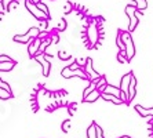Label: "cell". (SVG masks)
<instances>
[{
  "label": "cell",
  "instance_id": "ffe728a7",
  "mask_svg": "<svg viewBox=\"0 0 153 138\" xmlns=\"http://www.w3.org/2000/svg\"><path fill=\"white\" fill-rule=\"evenodd\" d=\"M50 42H51L50 39H43L42 46H40V50H39V53H37V54H44V53H46V48L50 46Z\"/></svg>",
  "mask_w": 153,
  "mask_h": 138
},
{
  "label": "cell",
  "instance_id": "ab89813d",
  "mask_svg": "<svg viewBox=\"0 0 153 138\" xmlns=\"http://www.w3.org/2000/svg\"><path fill=\"white\" fill-rule=\"evenodd\" d=\"M1 1H3V0H0V3H1Z\"/></svg>",
  "mask_w": 153,
  "mask_h": 138
},
{
  "label": "cell",
  "instance_id": "4316f807",
  "mask_svg": "<svg viewBox=\"0 0 153 138\" xmlns=\"http://www.w3.org/2000/svg\"><path fill=\"white\" fill-rule=\"evenodd\" d=\"M58 57L62 61H66V60H71V54L65 53V51H59V53H58Z\"/></svg>",
  "mask_w": 153,
  "mask_h": 138
},
{
  "label": "cell",
  "instance_id": "836d02e7",
  "mask_svg": "<svg viewBox=\"0 0 153 138\" xmlns=\"http://www.w3.org/2000/svg\"><path fill=\"white\" fill-rule=\"evenodd\" d=\"M40 31H42V32H43V31H46V29H47V21H42V22H40Z\"/></svg>",
  "mask_w": 153,
  "mask_h": 138
},
{
  "label": "cell",
  "instance_id": "5b68a950",
  "mask_svg": "<svg viewBox=\"0 0 153 138\" xmlns=\"http://www.w3.org/2000/svg\"><path fill=\"white\" fill-rule=\"evenodd\" d=\"M47 57H48V55H47L46 53H44V54H37V55L35 57V60L37 61L40 65H42L43 75H44V76H48V75H50V71H51V64L48 62Z\"/></svg>",
  "mask_w": 153,
  "mask_h": 138
},
{
  "label": "cell",
  "instance_id": "d590c367",
  "mask_svg": "<svg viewBox=\"0 0 153 138\" xmlns=\"http://www.w3.org/2000/svg\"><path fill=\"white\" fill-rule=\"evenodd\" d=\"M53 40H54L53 43H58V36H57V35H54V36H53Z\"/></svg>",
  "mask_w": 153,
  "mask_h": 138
},
{
  "label": "cell",
  "instance_id": "7c38bea8",
  "mask_svg": "<svg viewBox=\"0 0 153 138\" xmlns=\"http://www.w3.org/2000/svg\"><path fill=\"white\" fill-rule=\"evenodd\" d=\"M135 110L138 112L139 115L142 117H148V116H152L153 119V108H149V109H146V108H142L141 105H137L135 106Z\"/></svg>",
  "mask_w": 153,
  "mask_h": 138
},
{
  "label": "cell",
  "instance_id": "83f0119b",
  "mask_svg": "<svg viewBox=\"0 0 153 138\" xmlns=\"http://www.w3.org/2000/svg\"><path fill=\"white\" fill-rule=\"evenodd\" d=\"M116 43H117V46L120 47V50L121 51H124L126 50V46H124V43H123V40H121V36H120V33L117 35V39H116Z\"/></svg>",
  "mask_w": 153,
  "mask_h": 138
},
{
  "label": "cell",
  "instance_id": "52a82bcc",
  "mask_svg": "<svg viewBox=\"0 0 153 138\" xmlns=\"http://www.w3.org/2000/svg\"><path fill=\"white\" fill-rule=\"evenodd\" d=\"M84 72L88 75V78H90V80H91V81H98L101 79V76L98 75V72L94 71V68H93V60H91V58H87V64H85Z\"/></svg>",
  "mask_w": 153,
  "mask_h": 138
},
{
  "label": "cell",
  "instance_id": "ba28073f",
  "mask_svg": "<svg viewBox=\"0 0 153 138\" xmlns=\"http://www.w3.org/2000/svg\"><path fill=\"white\" fill-rule=\"evenodd\" d=\"M87 37H88L90 43L97 46V42H98V29H97L95 24H90L88 28H87Z\"/></svg>",
  "mask_w": 153,
  "mask_h": 138
},
{
  "label": "cell",
  "instance_id": "e575fe53",
  "mask_svg": "<svg viewBox=\"0 0 153 138\" xmlns=\"http://www.w3.org/2000/svg\"><path fill=\"white\" fill-rule=\"evenodd\" d=\"M69 68H71L72 71H76V69H83V68L80 66L79 64H72V65H69Z\"/></svg>",
  "mask_w": 153,
  "mask_h": 138
},
{
  "label": "cell",
  "instance_id": "f1b7e54d",
  "mask_svg": "<svg viewBox=\"0 0 153 138\" xmlns=\"http://www.w3.org/2000/svg\"><path fill=\"white\" fill-rule=\"evenodd\" d=\"M95 130H97V138H105L103 137V133H102V128L95 123Z\"/></svg>",
  "mask_w": 153,
  "mask_h": 138
},
{
  "label": "cell",
  "instance_id": "8fae6325",
  "mask_svg": "<svg viewBox=\"0 0 153 138\" xmlns=\"http://www.w3.org/2000/svg\"><path fill=\"white\" fill-rule=\"evenodd\" d=\"M135 92H137V79L134 78V75H132L131 81H130V86H128V102H131L132 99H134Z\"/></svg>",
  "mask_w": 153,
  "mask_h": 138
},
{
  "label": "cell",
  "instance_id": "8d00e7d4",
  "mask_svg": "<svg viewBox=\"0 0 153 138\" xmlns=\"http://www.w3.org/2000/svg\"><path fill=\"white\" fill-rule=\"evenodd\" d=\"M0 13H4V7H3V1L0 3Z\"/></svg>",
  "mask_w": 153,
  "mask_h": 138
},
{
  "label": "cell",
  "instance_id": "e0dca14e",
  "mask_svg": "<svg viewBox=\"0 0 153 138\" xmlns=\"http://www.w3.org/2000/svg\"><path fill=\"white\" fill-rule=\"evenodd\" d=\"M132 1H134V6H135L139 11H143L148 7V1H146V0H132Z\"/></svg>",
  "mask_w": 153,
  "mask_h": 138
},
{
  "label": "cell",
  "instance_id": "3957f363",
  "mask_svg": "<svg viewBox=\"0 0 153 138\" xmlns=\"http://www.w3.org/2000/svg\"><path fill=\"white\" fill-rule=\"evenodd\" d=\"M25 7L28 8L29 13H30L36 19H39V21H48V19H50V18L47 17V15L37 7V4L33 3L32 0H25Z\"/></svg>",
  "mask_w": 153,
  "mask_h": 138
},
{
  "label": "cell",
  "instance_id": "d6986e66",
  "mask_svg": "<svg viewBox=\"0 0 153 138\" xmlns=\"http://www.w3.org/2000/svg\"><path fill=\"white\" fill-rule=\"evenodd\" d=\"M62 76H64L65 79H69V78H75V71H72L71 68H64V71H62Z\"/></svg>",
  "mask_w": 153,
  "mask_h": 138
},
{
  "label": "cell",
  "instance_id": "7402d4cb",
  "mask_svg": "<svg viewBox=\"0 0 153 138\" xmlns=\"http://www.w3.org/2000/svg\"><path fill=\"white\" fill-rule=\"evenodd\" d=\"M37 7H39L40 10H42L43 13H44V14L47 15V17L50 18V11H48V7H47V6H46V4H44V3H43V1H40V3H37Z\"/></svg>",
  "mask_w": 153,
  "mask_h": 138
},
{
  "label": "cell",
  "instance_id": "f35d334b",
  "mask_svg": "<svg viewBox=\"0 0 153 138\" xmlns=\"http://www.w3.org/2000/svg\"><path fill=\"white\" fill-rule=\"evenodd\" d=\"M120 138H131V137H128V135H123V137H120Z\"/></svg>",
  "mask_w": 153,
  "mask_h": 138
},
{
  "label": "cell",
  "instance_id": "cb8c5ba5",
  "mask_svg": "<svg viewBox=\"0 0 153 138\" xmlns=\"http://www.w3.org/2000/svg\"><path fill=\"white\" fill-rule=\"evenodd\" d=\"M65 28H66V21H65V19H61L55 31H58V32H62V31H65Z\"/></svg>",
  "mask_w": 153,
  "mask_h": 138
},
{
  "label": "cell",
  "instance_id": "ac0fdd59",
  "mask_svg": "<svg viewBox=\"0 0 153 138\" xmlns=\"http://www.w3.org/2000/svg\"><path fill=\"white\" fill-rule=\"evenodd\" d=\"M87 138H97V130H95V123H93L87 128Z\"/></svg>",
  "mask_w": 153,
  "mask_h": 138
},
{
  "label": "cell",
  "instance_id": "9c48e42d",
  "mask_svg": "<svg viewBox=\"0 0 153 138\" xmlns=\"http://www.w3.org/2000/svg\"><path fill=\"white\" fill-rule=\"evenodd\" d=\"M131 78H132V73H126L123 78H121V81H120V90H121V94H124L128 99V86H130V81H131Z\"/></svg>",
  "mask_w": 153,
  "mask_h": 138
},
{
  "label": "cell",
  "instance_id": "484cf974",
  "mask_svg": "<svg viewBox=\"0 0 153 138\" xmlns=\"http://www.w3.org/2000/svg\"><path fill=\"white\" fill-rule=\"evenodd\" d=\"M72 8H73V4H72L71 1H66L65 6H64V13L65 14H69V13L72 11Z\"/></svg>",
  "mask_w": 153,
  "mask_h": 138
},
{
  "label": "cell",
  "instance_id": "44dd1931",
  "mask_svg": "<svg viewBox=\"0 0 153 138\" xmlns=\"http://www.w3.org/2000/svg\"><path fill=\"white\" fill-rule=\"evenodd\" d=\"M117 61L120 62V64H127V62H128V58H127V55H126L124 51H120V53H119Z\"/></svg>",
  "mask_w": 153,
  "mask_h": 138
},
{
  "label": "cell",
  "instance_id": "277c9868",
  "mask_svg": "<svg viewBox=\"0 0 153 138\" xmlns=\"http://www.w3.org/2000/svg\"><path fill=\"white\" fill-rule=\"evenodd\" d=\"M137 11H138V8H137L134 4H128L127 7H126V14H127L128 18H130V25H128V31H130V33H131L132 31H135V28L138 26Z\"/></svg>",
  "mask_w": 153,
  "mask_h": 138
},
{
  "label": "cell",
  "instance_id": "30bf717a",
  "mask_svg": "<svg viewBox=\"0 0 153 138\" xmlns=\"http://www.w3.org/2000/svg\"><path fill=\"white\" fill-rule=\"evenodd\" d=\"M103 92L111 94V95H114V97H117V98L121 99V90H120V87H116V86H112V84H106V86H105V89H103Z\"/></svg>",
  "mask_w": 153,
  "mask_h": 138
},
{
  "label": "cell",
  "instance_id": "4fadbf2b",
  "mask_svg": "<svg viewBox=\"0 0 153 138\" xmlns=\"http://www.w3.org/2000/svg\"><path fill=\"white\" fill-rule=\"evenodd\" d=\"M101 94H102V92H101L100 90H95V91H93L91 94H88L85 98H83V101H84V102H94V101H97V99L100 98Z\"/></svg>",
  "mask_w": 153,
  "mask_h": 138
},
{
  "label": "cell",
  "instance_id": "8992f818",
  "mask_svg": "<svg viewBox=\"0 0 153 138\" xmlns=\"http://www.w3.org/2000/svg\"><path fill=\"white\" fill-rule=\"evenodd\" d=\"M42 42H43L42 37H37V39H33L32 42L29 43V46H28L29 57L35 58L36 55H37V53H39V50H40V46H42Z\"/></svg>",
  "mask_w": 153,
  "mask_h": 138
},
{
  "label": "cell",
  "instance_id": "d4e9b609",
  "mask_svg": "<svg viewBox=\"0 0 153 138\" xmlns=\"http://www.w3.org/2000/svg\"><path fill=\"white\" fill-rule=\"evenodd\" d=\"M62 130H64L65 133H68V131L71 130V119H66V120L62 123Z\"/></svg>",
  "mask_w": 153,
  "mask_h": 138
},
{
  "label": "cell",
  "instance_id": "5bb4252c",
  "mask_svg": "<svg viewBox=\"0 0 153 138\" xmlns=\"http://www.w3.org/2000/svg\"><path fill=\"white\" fill-rule=\"evenodd\" d=\"M101 97H102L105 101H111V102L116 104V105L123 104V101H121L120 98H117V97H114V95H111V94H106V92H102V94H101Z\"/></svg>",
  "mask_w": 153,
  "mask_h": 138
},
{
  "label": "cell",
  "instance_id": "9a60e30c",
  "mask_svg": "<svg viewBox=\"0 0 153 138\" xmlns=\"http://www.w3.org/2000/svg\"><path fill=\"white\" fill-rule=\"evenodd\" d=\"M95 90H98V87H97V81H91V83L87 86V89L83 91V98H85L88 94H91V92L95 91Z\"/></svg>",
  "mask_w": 153,
  "mask_h": 138
},
{
  "label": "cell",
  "instance_id": "603a6c76",
  "mask_svg": "<svg viewBox=\"0 0 153 138\" xmlns=\"http://www.w3.org/2000/svg\"><path fill=\"white\" fill-rule=\"evenodd\" d=\"M0 98H1V99L11 98V92L10 91H6L4 89H1V87H0Z\"/></svg>",
  "mask_w": 153,
  "mask_h": 138
},
{
  "label": "cell",
  "instance_id": "1f68e13d",
  "mask_svg": "<svg viewBox=\"0 0 153 138\" xmlns=\"http://www.w3.org/2000/svg\"><path fill=\"white\" fill-rule=\"evenodd\" d=\"M85 62H87V58H79V60L76 61V64H79L82 68L85 66Z\"/></svg>",
  "mask_w": 153,
  "mask_h": 138
},
{
  "label": "cell",
  "instance_id": "4dcf8cb0",
  "mask_svg": "<svg viewBox=\"0 0 153 138\" xmlns=\"http://www.w3.org/2000/svg\"><path fill=\"white\" fill-rule=\"evenodd\" d=\"M17 4H18V1L17 0H13V1H11L10 4H8L7 6V8H8V11H11V10H14L15 7H17Z\"/></svg>",
  "mask_w": 153,
  "mask_h": 138
},
{
  "label": "cell",
  "instance_id": "f546056e",
  "mask_svg": "<svg viewBox=\"0 0 153 138\" xmlns=\"http://www.w3.org/2000/svg\"><path fill=\"white\" fill-rule=\"evenodd\" d=\"M0 87H1V89H4V90H6V91H10V92H11V90H10V86H8L7 83H4V81L1 80V78H0Z\"/></svg>",
  "mask_w": 153,
  "mask_h": 138
},
{
  "label": "cell",
  "instance_id": "2e32d148",
  "mask_svg": "<svg viewBox=\"0 0 153 138\" xmlns=\"http://www.w3.org/2000/svg\"><path fill=\"white\" fill-rule=\"evenodd\" d=\"M14 66H15L14 61H11V62H0V71L1 72H8V71H11Z\"/></svg>",
  "mask_w": 153,
  "mask_h": 138
},
{
  "label": "cell",
  "instance_id": "7a4b0ae2",
  "mask_svg": "<svg viewBox=\"0 0 153 138\" xmlns=\"http://www.w3.org/2000/svg\"><path fill=\"white\" fill-rule=\"evenodd\" d=\"M40 33H42V31H40L39 28H30L25 35L14 36V42H17V43H30L33 39L40 37Z\"/></svg>",
  "mask_w": 153,
  "mask_h": 138
},
{
  "label": "cell",
  "instance_id": "74e56055",
  "mask_svg": "<svg viewBox=\"0 0 153 138\" xmlns=\"http://www.w3.org/2000/svg\"><path fill=\"white\" fill-rule=\"evenodd\" d=\"M3 17H4V13H0V19H1Z\"/></svg>",
  "mask_w": 153,
  "mask_h": 138
},
{
  "label": "cell",
  "instance_id": "60d3db41",
  "mask_svg": "<svg viewBox=\"0 0 153 138\" xmlns=\"http://www.w3.org/2000/svg\"><path fill=\"white\" fill-rule=\"evenodd\" d=\"M17 1H18V0H17Z\"/></svg>",
  "mask_w": 153,
  "mask_h": 138
},
{
  "label": "cell",
  "instance_id": "d6a6232c",
  "mask_svg": "<svg viewBox=\"0 0 153 138\" xmlns=\"http://www.w3.org/2000/svg\"><path fill=\"white\" fill-rule=\"evenodd\" d=\"M11 58L7 57V55H0V62H11Z\"/></svg>",
  "mask_w": 153,
  "mask_h": 138
},
{
  "label": "cell",
  "instance_id": "6da1fadb",
  "mask_svg": "<svg viewBox=\"0 0 153 138\" xmlns=\"http://www.w3.org/2000/svg\"><path fill=\"white\" fill-rule=\"evenodd\" d=\"M120 36H121L123 43H124V46H126L124 53H126V55H127L128 61L132 60V57L135 55V46H134V42H132L131 33L130 32H120Z\"/></svg>",
  "mask_w": 153,
  "mask_h": 138
}]
</instances>
